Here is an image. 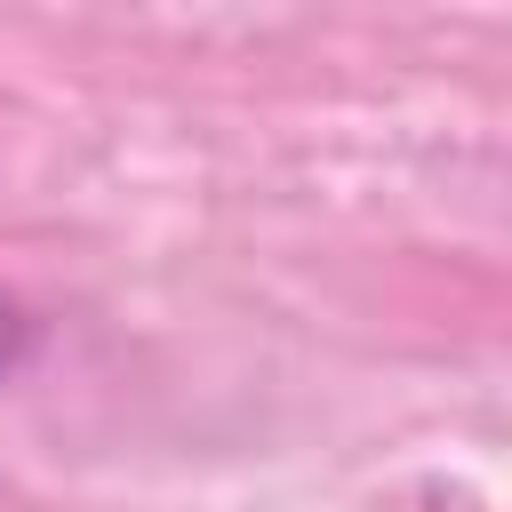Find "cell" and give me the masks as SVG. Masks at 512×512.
Masks as SVG:
<instances>
[{
    "instance_id": "6da1fadb",
    "label": "cell",
    "mask_w": 512,
    "mask_h": 512,
    "mask_svg": "<svg viewBox=\"0 0 512 512\" xmlns=\"http://www.w3.org/2000/svg\"><path fill=\"white\" fill-rule=\"evenodd\" d=\"M8 360H16V304L0 296V368H8Z\"/></svg>"
}]
</instances>
